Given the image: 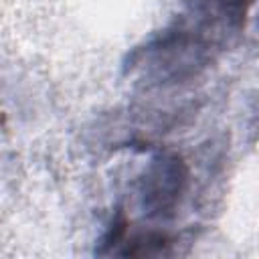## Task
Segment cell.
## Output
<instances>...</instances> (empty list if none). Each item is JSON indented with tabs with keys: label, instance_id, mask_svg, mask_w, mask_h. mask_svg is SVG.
I'll return each instance as SVG.
<instances>
[{
	"label": "cell",
	"instance_id": "obj_1",
	"mask_svg": "<svg viewBox=\"0 0 259 259\" xmlns=\"http://www.w3.org/2000/svg\"><path fill=\"white\" fill-rule=\"evenodd\" d=\"M184 182V174H182V164L176 158H168L162 160V164H158L150 178H148V186H146V194H144V204H148L152 208V212H164L168 208H172L180 196V184Z\"/></svg>",
	"mask_w": 259,
	"mask_h": 259
},
{
	"label": "cell",
	"instance_id": "obj_2",
	"mask_svg": "<svg viewBox=\"0 0 259 259\" xmlns=\"http://www.w3.org/2000/svg\"><path fill=\"white\" fill-rule=\"evenodd\" d=\"M223 4H225V8L233 14V16H237V18H241L243 16V12H245V6H247V2L249 0H221Z\"/></svg>",
	"mask_w": 259,
	"mask_h": 259
}]
</instances>
